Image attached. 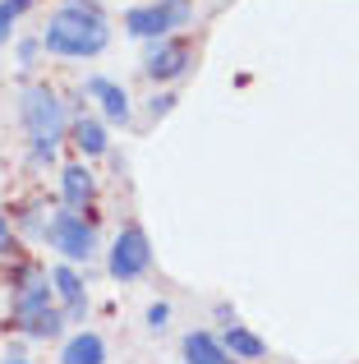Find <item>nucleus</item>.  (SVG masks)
<instances>
[{
    "label": "nucleus",
    "instance_id": "6",
    "mask_svg": "<svg viewBox=\"0 0 359 364\" xmlns=\"http://www.w3.org/2000/svg\"><path fill=\"white\" fill-rule=\"evenodd\" d=\"M189 60H194L189 42H180V37H162V42H153V51H148L143 70H148V79L171 83V79H180V74L189 70Z\"/></svg>",
    "mask_w": 359,
    "mask_h": 364
},
{
    "label": "nucleus",
    "instance_id": "1",
    "mask_svg": "<svg viewBox=\"0 0 359 364\" xmlns=\"http://www.w3.org/2000/svg\"><path fill=\"white\" fill-rule=\"evenodd\" d=\"M111 42V28H106V14H60L46 23L42 33V46L55 55H70V60H83V55H101Z\"/></svg>",
    "mask_w": 359,
    "mask_h": 364
},
{
    "label": "nucleus",
    "instance_id": "18",
    "mask_svg": "<svg viewBox=\"0 0 359 364\" xmlns=\"http://www.w3.org/2000/svg\"><path fill=\"white\" fill-rule=\"evenodd\" d=\"M166 318H171V309H166V304H153V309H148V328H153V332H162Z\"/></svg>",
    "mask_w": 359,
    "mask_h": 364
},
{
    "label": "nucleus",
    "instance_id": "16",
    "mask_svg": "<svg viewBox=\"0 0 359 364\" xmlns=\"http://www.w3.org/2000/svg\"><path fill=\"white\" fill-rule=\"evenodd\" d=\"M60 9H70V14H101V5H97V0H65Z\"/></svg>",
    "mask_w": 359,
    "mask_h": 364
},
{
    "label": "nucleus",
    "instance_id": "19",
    "mask_svg": "<svg viewBox=\"0 0 359 364\" xmlns=\"http://www.w3.org/2000/svg\"><path fill=\"white\" fill-rule=\"evenodd\" d=\"M175 102H180L175 92H162V97H153V120H157V116H171V107H175Z\"/></svg>",
    "mask_w": 359,
    "mask_h": 364
},
{
    "label": "nucleus",
    "instance_id": "4",
    "mask_svg": "<svg viewBox=\"0 0 359 364\" xmlns=\"http://www.w3.org/2000/svg\"><path fill=\"white\" fill-rule=\"evenodd\" d=\"M42 231H46V240H51V249H60L70 263H79V258L88 263L92 249H97V231H92V222H83V213H70V208L55 213Z\"/></svg>",
    "mask_w": 359,
    "mask_h": 364
},
{
    "label": "nucleus",
    "instance_id": "11",
    "mask_svg": "<svg viewBox=\"0 0 359 364\" xmlns=\"http://www.w3.org/2000/svg\"><path fill=\"white\" fill-rule=\"evenodd\" d=\"M221 350H226L231 360H263V355H267V341L253 337V332H249V328H240V323H226Z\"/></svg>",
    "mask_w": 359,
    "mask_h": 364
},
{
    "label": "nucleus",
    "instance_id": "13",
    "mask_svg": "<svg viewBox=\"0 0 359 364\" xmlns=\"http://www.w3.org/2000/svg\"><path fill=\"white\" fill-rule=\"evenodd\" d=\"M184 364H231V355L221 350V341L212 332H189L184 337Z\"/></svg>",
    "mask_w": 359,
    "mask_h": 364
},
{
    "label": "nucleus",
    "instance_id": "17",
    "mask_svg": "<svg viewBox=\"0 0 359 364\" xmlns=\"http://www.w3.org/2000/svg\"><path fill=\"white\" fill-rule=\"evenodd\" d=\"M37 51H42V42H37V37H23V42H18V60H23V65H33Z\"/></svg>",
    "mask_w": 359,
    "mask_h": 364
},
{
    "label": "nucleus",
    "instance_id": "12",
    "mask_svg": "<svg viewBox=\"0 0 359 364\" xmlns=\"http://www.w3.org/2000/svg\"><path fill=\"white\" fill-rule=\"evenodd\" d=\"M60 364H106V341L97 332H79V337L65 341Z\"/></svg>",
    "mask_w": 359,
    "mask_h": 364
},
{
    "label": "nucleus",
    "instance_id": "7",
    "mask_svg": "<svg viewBox=\"0 0 359 364\" xmlns=\"http://www.w3.org/2000/svg\"><path fill=\"white\" fill-rule=\"evenodd\" d=\"M14 328L23 332V337H37V341H46V337H60V328H65V314L55 309V304H37V309H23V314H14Z\"/></svg>",
    "mask_w": 359,
    "mask_h": 364
},
{
    "label": "nucleus",
    "instance_id": "8",
    "mask_svg": "<svg viewBox=\"0 0 359 364\" xmlns=\"http://www.w3.org/2000/svg\"><path fill=\"white\" fill-rule=\"evenodd\" d=\"M88 97H97L101 116H106L111 124H125V120H129V92L120 88V83H111V79H88Z\"/></svg>",
    "mask_w": 359,
    "mask_h": 364
},
{
    "label": "nucleus",
    "instance_id": "21",
    "mask_svg": "<svg viewBox=\"0 0 359 364\" xmlns=\"http://www.w3.org/2000/svg\"><path fill=\"white\" fill-rule=\"evenodd\" d=\"M0 364H28V360H23V355H18V350H14V355H5Z\"/></svg>",
    "mask_w": 359,
    "mask_h": 364
},
{
    "label": "nucleus",
    "instance_id": "10",
    "mask_svg": "<svg viewBox=\"0 0 359 364\" xmlns=\"http://www.w3.org/2000/svg\"><path fill=\"white\" fill-rule=\"evenodd\" d=\"M51 282H55V295L65 300V323H70V318H83V309H88V295H83L79 272H74L70 263H60V267L51 272Z\"/></svg>",
    "mask_w": 359,
    "mask_h": 364
},
{
    "label": "nucleus",
    "instance_id": "9",
    "mask_svg": "<svg viewBox=\"0 0 359 364\" xmlns=\"http://www.w3.org/2000/svg\"><path fill=\"white\" fill-rule=\"evenodd\" d=\"M92 171L88 166H79V161H74V166H65L60 171V198H65V208H70V213H79V208H88L92 203Z\"/></svg>",
    "mask_w": 359,
    "mask_h": 364
},
{
    "label": "nucleus",
    "instance_id": "20",
    "mask_svg": "<svg viewBox=\"0 0 359 364\" xmlns=\"http://www.w3.org/2000/svg\"><path fill=\"white\" fill-rule=\"evenodd\" d=\"M0 254H9V222H5V213H0Z\"/></svg>",
    "mask_w": 359,
    "mask_h": 364
},
{
    "label": "nucleus",
    "instance_id": "14",
    "mask_svg": "<svg viewBox=\"0 0 359 364\" xmlns=\"http://www.w3.org/2000/svg\"><path fill=\"white\" fill-rule=\"evenodd\" d=\"M70 134H74V148H79L83 157H101V152H106V124H101V120L79 116Z\"/></svg>",
    "mask_w": 359,
    "mask_h": 364
},
{
    "label": "nucleus",
    "instance_id": "2",
    "mask_svg": "<svg viewBox=\"0 0 359 364\" xmlns=\"http://www.w3.org/2000/svg\"><path fill=\"white\" fill-rule=\"evenodd\" d=\"M18 116H23V129L33 139V157H51L55 143L65 139V111H60V97H55L46 83H28L23 88V102H18Z\"/></svg>",
    "mask_w": 359,
    "mask_h": 364
},
{
    "label": "nucleus",
    "instance_id": "15",
    "mask_svg": "<svg viewBox=\"0 0 359 364\" xmlns=\"http://www.w3.org/2000/svg\"><path fill=\"white\" fill-rule=\"evenodd\" d=\"M33 9V0H0V42H9V33H14V23Z\"/></svg>",
    "mask_w": 359,
    "mask_h": 364
},
{
    "label": "nucleus",
    "instance_id": "3",
    "mask_svg": "<svg viewBox=\"0 0 359 364\" xmlns=\"http://www.w3.org/2000/svg\"><path fill=\"white\" fill-rule=\"evenodd\" d=\"M189 23V0H157V5H134L125 14V33L129 37H148V42H162L171 28Z\"/></svg>",
    "mask_w": 359,
    "mask_h": 364
},
{
    "label": "nucleus",
    "instance_id": "5",
    "mask_svg": "<svg viewBox=\"0 0 359 364\" xmlns=\"http://www.w3.org/2000/svg\"><path fill=\"white\" fill-rule=\"evenodd\" d=\"M148 263H153V245H148V231L143 226H125V231L116 235V245H111V277L116 282H134V277L148 272Z\"/></svg>",
    "mask_w": 359,
    "mask_h": 364
}]
</instances>
